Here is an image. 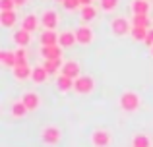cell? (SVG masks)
I'll use <instances>...</instances> for the list:
<instances>
[{"mask_svg": "<svg viewBox=\"0 0 153 147\" xmlns=\"http://www.w3.org/2000/svg\"><path fill=\"white\" fill-rule=\"evenodd\" d=\"M60 137H62V132H60L56 126H45V128L41 130V140H43V143H47V145H56L60 141Z\"/></svg>", "mask_w": 153, "mask_h": 147, "instance_id": "3", "label": "cell"}, {"mask_svg": "<svg viewBox=\"0 0 153 147\" xmlns=\"http://www.w3.org/2000/svg\"><path fill=\"white\" fill-rule=\"evenodd\" d=\"M58 39L60 35H56L54 29H45L39 37V41H41V47H52V45H58Z\"/></svg>", "mask_w": 153, "mask_h": 147, "instance_id": "11", "label": "cell"}, {"mask_svg": "<svg viewBox=\"0 0 153 147\" xmlns=\"http://www.w3.org/2000/svg\"><path fill=\"white\" fill-rule=\"evenodd\" d=\"M143 43H146V45H149V47H153V29L147 31V39H146Z\"/></svg>", "mask_w": 153, "mask_h": 147, "instance_id": "31", "label": "cell"}, {"mask_svg": "<svg viewBox=\"0 0 153 147\" xmlns=\"http://www.w3.org/2000/svg\"><path fill=\"white\" fill-rule=\"evenodd\" d=\"M41 56L43 60H52V58H62V47L52 45V47H41Z\"/></svg>", "mask_w": 153, "mask_h": 147, "instance_id": "9", "label": "cell"}, {"mask_svg": "<svg viewBox=\"0 0 153 147\" xmlns=\"http://www.w3.org/2000/svg\"><path fill=\"white\" fill-rule=\"evenodd\" d=\"M22 103L27 106V110H37L39 109V105H41V97H39L35 91H25V93L22 95Z\"/></svg>", "mask_w": 153, "mask_h": 147, "instance_id": "6", "label": "cell"}, {"mask_svg": "<svg viewBox=\"0 0 153 147\" xmlns=\"http://www.w3.org/2000/svg\"><path fill=\"white\" fill-rule=\"evenodd\" d=\"M31 72H33V68L29 64H18L14 68V78L16 79H27V78H31Z\"/></svg>", "mask_w": 153, "mask_h": 147, "instance_id": "19", "label": "cell"}, {"mask_svg": "<svg viewBox=\"0 0 153 147\" xmlns=\"http://www.w3.org/2000/svg\"><path fill=\"white\" fill-rule=\"evenodd\" d=\"M62 58H52V60H43V66L47 68L49 74H58L62 70Z\"/></svg>", "mask_w": 153, "mask_h": 147, "instance_id": "21", "label": "cell"}, {"mask_svg": "<svg viewBox=\"0 0 153 147\" xmlns=\"http://www.w3.org/2000/svg\"><path fill=\"white\" fill-rule=\"evenodd\" d=\"M147 27H136V25H132V31H130V35H132V39L134 41H146L147 39Z\"/></svg>", "mask_w": 153, "mask_h": 147, "instance_id": "24", "label": "cell"}, {"mask_svg": "<svg viewBox=\"0 0 153 147\" xmlns=\"http://www.w3.org/2000/svg\"><path fill=\"white\" fill-rule=\"evenodd\" d=\"M25 112H27V106L22 103V99H19V101H16L14 105H12V116L23 118V116H25Z\"/></svg>", "mask_w": 153, "mask_h": 147, "instance_id": "25", "label": "cell"}, {"mask_svg": "<svg viewBox=\"0 0 153 147\" xmlns=\"http://www.w3.org/2000/svg\"><path fill=\"white\" fill-rule=\"evenodd\" d=\"M56 2H64V0H56Z\"/></svg>", "mask_w": 153, "mask_h": 147, "instance_id": "34", "label": "cell"}, {"mask_svg": "<svg viewBox=\"0 0 153 147\" xmlns=\"http://www.w3.org/2000/svg\"><path fill=\"white\" fill-rule=\"evenodd\" d=\"M93 87H95V81H93V78H89V75H79V78L74 79V91L79 93V95L91 93Z\"/></svg>", "mask_w": 153, "mask_h": 147, "instance_id": "2", "label": "cell"}, {"mask_svg": "<svg viewBox=\"0 0 153 147\" xmlns=\"http://www.w3.org/2000/svg\"><path fill=\"white\" fill-rule=\"evenodd\" d=\"M39 25H41V18H37L35 14H27L25 18L22 19V29L29 31V33H33Z\"/></svg>", "mask_w": 153, "mask_h": 147, "instance_id": "12", "label": "cell"}, {"mask_svg": "<svg viewBox=\"0 0 153 147\" xmlns=\"http://www.w3.org/2000/svg\"><path fill=\"white\" fill-rule=\"evenodd\" d=\"M49 72H47V68L45 66H35L33 68V72H31V79H33L35 83H43V81H47V78H49Z\"/></svg>", "mask_w": 153, "mask_h": 147, "instance_id": "18", "label": "cell"}, {"mask_svg": "<svg viewBox=\"0 0 153 147\" xmlns=\"http://www.w3.org/2000/svg\"><path fill=\"white\" fill-rule=\"evenodd\" d=\"M62 6L66 8L68 12H74V10H78V8H82V2H79V0H64Z\"/></svg>", "mask_w": 153, "mask_h": 147, "instance_id": "28", "label": "cell"}, {"mask_svg": "<svg viewBox=\"0 0 153 147\" xmlns=\"http://www.w3.org/2000/svg\"><path fill=\"white\" fill-rule=\"evenodd\" d=\"M56 87H58V91L66 93V91L74 89V79L64 75V74H58V78H56Z\"/></svg>", "mask_w": 153, "mask_h": 147, "instance_id": "15", "label": "cell"}, {"mask_svg": "<svg viewBox=\"0 0 153 147\" xmlns=\"http://www.w3.org/2000/svg\"><path fill=\"white\" fill-rule=\"evenodd\" d=\"M111 29H112V33H114L116 37H124L126 33L132 31V23L128 21L126 18H114L111 21Z\"/></svg>", "mask_w": 153, "mask_h": 147, "instance_id": "4", "label": "cell"}, {"mask_svg": "<svg viewBox=\"0 0 153 147\" xmlns=\"http://www.w3.org/2000/svg\"><path fill=\"white\" fill-rule=\"evenodd\" d=\"M60 74L68 75V78H72V79L79 78V64H78L76 60H68V62H64V64H62V70H60Z\"/></svg>", "mask_w": 153, "mask_h": 147, "instance_id": "10", "label": "cell"}, {"mask_svg": "<svg viewBox=\"0 0 153 147\" xmlns=\"http://www.w3.org/2000/svg\"><path fill=\"white\" fill-rule=\"evenodd\" d=\"M132 25H136V27H149V19H147V16H134Z\"/></svg>", "mask_w": 153, "mask_h": 147, "instance_id": "27", "label": "cell"}, {"mask_svg": "<svg viewBox=\"0 0 153 147\" xmlns=\"http://www.w3.org/2000/svg\"><path fill=\"white\" fill-rule=\"evenodd\" d=\"M41 25L45 29H54L58 25V14L54 10H45L41 14Z\"/></svg>", "mask_w": 153, "mask_h": 147, "instance_id": "8", "label": "cell"}, {"mask_svg": "<svg viewBox=\"0 0 153 147\" xmlns=\"http://www.w3.org/2000/svg\"><path fill=\"white\" fill-rule=\"evenodd\" d=\"M79 16H82L83 21H93L97 18V8L93 6H82L79 8Z\"/></svg>", "mask_w": 153, "mask_h": 147, "instance_id": "22", "label": "cell"}, {"mask_svg": "<svg viewBox=\"0 0 153 147\" xmlns=\"http://www.w3.org/2000/svg\"><path fill=\"white\" fill-rule=\"evenodd\" d=\"M151 54H153V47H151Z\"/></svg>", "mask_w": 153, "mask_h": 147, "instance_id": "35", "label": "cell"}, {"mask_svg": "<svg viewBox=\"0 0 153 147\" xmlns=\"http://www.w3.org/2000/svg\"><path fill=\"white\" fill-rule=\"evenodd\" d=\"M76 33L74 31H62L60 33V39H58V45L62 47V49H68V47H74L76 45Z\"/></svg>", "mask_w": 153, "mask_h": 147, "instance_id": "16", "label": "cell"}, {"mask_svg": "<svg viewBox=\"0 0 153 147\" xmlns=\"http://www.w3.org/2000/svg\"><path fill=\"white\" fill-rule=\"evenodd\" d=\"M118 2L120 0H99V8L103 12H114L118 8Z\"/></svg>", "mask_w": 153, "mask_h": 147, "instance_id": "26", "label": "cell"}, {"mask_svg": "<svg viewBox=\"0 0 153 147\" xmlns=\"http://www.w3.org/2000/svg\"><path fill=\"white\" fill-rule=\"evenodd\" d=\"M16 21H18V14H16V10L0 12V23H2V27H12V25H16Z\"/></svg>", "mask_w": 153, "mask_h": 147, "instance_id": "13", "label": "cell"}, {"mask_svg": "<svg viewBox=\"0 0 153 147\" xmlns=\"http://www.w3.org/2000/svg\"><path fill=\"white\" fill-rule=\"evenodd\" d=\"M132 12H134V16H147V12H149L147 0H134L132 2Z\"/></svg>", "mask_w": 153, "mask_h": 147, "instance_id": "20", "label": "cell"}, {"mask_svg": "<svg viewBox=\"0 0 153 147\" xmlns=\"http://www.w3.org/2000/svg\"><path fill=\"white\" fill-rule=\"evenodd\" d=\"M74 33H76L78 45H89V43L93 41V29H91L89 25H79Z\"/></svg>", "mask_w": 153, "mask_h": 147, "instance_id": "5", "label": "cell"}, {"mask_svg": "<svg viewBox=\"0 0 153 147\" xmlns=\"http://www.w3.org/2000/svg\"><path fill=\"white\" fill-rule=\"evenodd\" d=\"M14 8H18V6H16V2H14V0H0V12L14 10Z\"/></svg>", "mask_w": 153, "mask_h": 147, "instance_id": "30", "label": "cell"}, {"mask_svg": "<svg viewBox=\"0 0 153 147\" xmlns=\"http://www.w3.org/2000/svg\"><path fill=\"white\" fill-rule=\"evenodd\" d=\"M16 6H23V4H27V0H14Z\"/></svg>", "mask_w": 153, "mask_h": 147, "instance_id": "33", "label": "cell"}, {"mask_svg": "<svg viewBox=\"0 0 153 147\" xmlns=\"http://www.w3.org/2000/svg\"><path fill=\"white\" fill-rule=\"evenodd\" d=\"M91 141H93L95 147H108L111 141H112V137L107 130H95L93 136H91Z\"/></svg>", "mask_w": 153, "mask_h": 147, "instance_id": "7", "label": "cell"}, {"mask_svg": "<svg viewBox=\"0 0 153 147\" xmlns=\"http://www.w3.org/2000/svg\"><path fill=\"white\" fill-rule=\"evenodd\" d=\"M132 147H151V140L146 134H136L132 137Z\"/></svg>", "mask_w": 153, "mask_h": 147, "instance_id": "23", "label": "cell"}, {"mask_svg": "<svg viewBox=\"0 0 153 147\" xmlns=\"http://www.w3.org/2000/svg\"><path fill=\"white\" fill-rule=\"evenodd\" d=\"M16 58H18V64H27V52H25V47H19L16 50ZM16 64V66H18Z\"/></svg>", "mask_w": 153, "mask_h": 147, "instance_id": "29", "label": "cell"}, {"mask_svg": "<svg viewBox=\"0 0 153 147\" xmlns=\"http://www.w3.org/2000/svg\"><path fill=\"white\" fill-rule=\"evenodd\" d=\"M79 2H82V6H91V2H93V0H79Z\"/></svg>", "mask_w": 153, "mask_h": 147, "instance_id": "32", "label": "cell"}, {"mask_svg": "<svg viewBox=\"0 0 153 147\" xmlns=\"http://www.w3.org/2000/svg\"><path fill=\"white\" fill-rule=\"evenodd\" d=\"M140 103H142V99H140V95L136 93V91H124L118 99V105L124 112H134V110H138Z\"/></svg>", "mask_w": 153, "mask_h": 147, "instance_id": "1", "label": "cell"}, {"mask_svg": "<svg viewBox=\"0 0 153 147\" xmlns=\"http://www.w3.org/2000/svg\"><path fill=\"white\" fill-rule=\"evenodd\" d=\"M12 39H14V43L18 47H27L31 43V33L25 31V29H19V31H16V33L12 35Z\"/></svg>", "mask_w": 153, "mask_h": 147, "instance_id": "14", "label": "cell"}, {"mask_svg": "<svg viewBox=\"0 0 153 147\" xmlns=\"http://www.w3.org/2000/svg\"><path fill=\"white\" fill-rule=\"evenodd\" d=\"M0 62H2V66H6V68H16V64H18L16 52H12V50H2V52H0Z\"/></svg>", "mask_w": 153, "mask_h": 147, "instance_id": "17", "label": "cell"}]
</instances>
